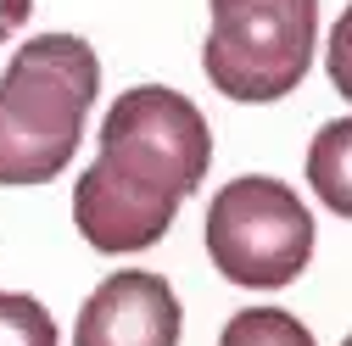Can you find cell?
Masks as SVG:
<instances>
[{"label":"cell","mask_w":352,"mask_h":346,"mask_svg":"<svg viewBox=\"0 0 352 346\" xmlns=\"http://www.w3.org/2000/svg\"><path fill=\"white\" fill-rule=\"evenodd\" d=\"M101 62L78 34H39L0 73V185H45L73 162Z\"/></svg>","instance_id":"cell-1"},{"label":"cell","mask_w":352,"mask_h":346,"mask_svg":"<svg viewBox=\"0 0 352 346\" xmlns=\"http://www.w3.org/2000/svg\"><path fill=\"white\" fill-rule=\"evenodd\" d=\"M324 73H330V90L352 101V6L336 17L330 28V45H324Z\"/></svg>","instance_id":"cell-10"},{"label":"cell","mask_w":352,"mask_h":346,"mask_svg":"<svg viewBox=\"0 0 352 346\" xmlns=\"http://www.w3.org/2000/svg\"><path fill=\"white\" fill-rule=\"evenodd\" d=\"M207 257L235 285L280 290L314 257V212L269 173L230 179L207 207Z\"/></svg>","instance_id":"cell-3"},{"label":"cell","mask_w":352,"mask_h":346,"mask_svg":"<svg viewBox=\"0 0 352 346\" xmlns=\"http://www.w3.org/2000/svg\"><path fill=\"white\" fill-rule=\"evenodd\" d=\"M307 185H314V196L336 218H352V117H336L314 135V146H307Z\"/></svg>","instance_id":"cell-7"},{"label":"cell","mask_w":352,"mask_h":346,"mask_svg":"<svg viewBox=\"0 0 352 346\" xmlns=\"http://www.w3.org/2000/svg\"><path fill=\"white\" fill-rule=\"evenodd\" d=\"M341 346H352V335H346V341H341Z\"/></svg>","instance_id":"cell-12"},{"label":"cell","mask_w":352,"mask_h":346,"mask_svg":"<svg viewBox=\"0 0 352 346\" xmlns=\"http://www.w3.org/2000/svg\"><path fill=\"white\" fill-rule=\"evenodd\" d=\"M0 346H56V319L34 296L0 290Z\"/></svg>","instance_id":"cell-9"},{"label":"cell","mask_w":352,"mask_h":346,"mask_svg":"<svg viewBox=\"0 0 352 346\" xmlns=\"http://www.w3.org/2000/svg\"><path fill=\"white\" fill-rule=\"evenodd\" d=\"M212 28L201 67L218 95L269 106L291 95L319 51V0H207Z\"/></svg>","instance_id":"cell-2"},{"label":"cell","mask_w":352,"mask_h":346,"mask_svg":"<svg viewBox=\"0 0 352 346\" xmlns=\"http://www.w3.org/2000/svg\"><path fill=\"white\" fill-rule=\"evenodd\" d=\"M101 157L140 179L168 185L173 196H196L212 162V135L190 95L168 90V84H135L107 106Z\"/></svg>","instance_id":"cell-4"},{"label":"cell","mask_w":352,"mask_h":346,"mask_svg":"<svg viewBox=\"0 0 352 346\" xmlns=\"http://www.w3.org/2000/svg\"><path fill=\"white\" fill-rule=\"evenodd\" d=\"M179 201L185 196H173L168 185L140 179V173L96 157L73 185V224L96 251L129 257V251H146V246H157L168 235Z\"/></svg>","instance_id":"cell-5"},{"label":"cell","mask_w":352,"mask_h":346,"mask_svg":"<svg viewBox=\"0 0 352 346\" xmlns=\"http://www.w3.org/2000/svg\"><path fill=\"white\" fill-rule=\"evenodd\" d=\"M179 330H185V313L162 274L118 268L78 308L73 346H179Z\"/></svg>","instance_id":"cell-6"},{"label":"cell","mask_w":352,"mask_h":346,"mask_svg":"<svg viewBox=\"0 0 352 346\" xmlns=\"http://www.w3.org/2000/svg\"><path fill=\"white\" fill-rule=\"evenodd\" d=\"M28 12H34V0H0V45L28 23Z\"/></svg>","instance_id":"cell-11"},{"label":"cell","mask_w":352,"mask_h":346,"mask_svg":"<svg viewBox=\"0 0 352 346\" xmlns=\"http://www.w3.org/2000/svg\"><path fill=\"white\" fill-rule=\"evenodd\" d=\"M218 346H319V341L307 335L302 319H291L280 308H246V313H235L224 324Z\"/></svg>","instance_id":"cell-8"}]
</instances>
